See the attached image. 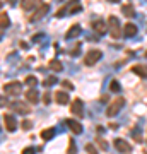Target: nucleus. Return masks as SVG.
<instances>
[{
  "label": "nucleus",
  "mask_w": 147,
  "mask_h": 154,
  "mask_svg": "<svg viewBox=\"0 0 147 154\" xmlns=\"http://www.w3.org/2000/svg\"><path fill=\"white\" fill-rule=\"evenodd\" d=\"M48 69H51L53 72H58V70H62L63 67H62V62H60V60L53 58V60H50V62H48Z\"/></svg>",
  "instance_id": "20"
},
{
  "label": "nucleus",
  "mask_w": 147,
  "mask_h": 154,
  "mask_svg": "<svg viewBox=\"0 0 147 154\" xmlns=\"http://www.w3.org/2000/svg\"><path fill=\"white\" fill-rule=\"evenodd\" d=\"M26 99L29 101V103H31V105H36V103L39 101V98H38V91H36V89H29V91L26 93Z\"/></svg>",
  "instance_id": "18"
},
{
  "label": "nucleus",
  "mask_w": 147,
  "mask_h": 154,
  "mask_svg": "<svg viewBox=\"0 0 147 154\" xmlns=\"http://www.w3.org/2000/svg\"><path fill=\"white\" fill-rule=\"evenodd\" d=\"M53 135H55V128H44L43 132H41V139L43 140H50Z\"/></svg>",
  "instance_id": "21"
},
{
  "label": "nucleus",
  "mask_w": 147,
  "mask_h": 154,
  "mask_svg": "<svg viewBox=\"0 0 147 154\" xmlns=\"http://www.w3.org/2000/svg\"><path fill=\"white\" fill-rule=\"evenodd\" d=\"M22 154H36V149H33V147H26L24 151H22Z\"/></svg>",
  "instance_id": "32"
},
{
  "label": "nucleus",
  "mask_w": 147,
  "mask_h": 154,
  "mask_svg": "<svg viewBox=\"0 0 147 154\" xmlns=\"http://www.w3.org/2000/svg\"><path fill=\"white\" fill-rule=\"evenodd\" d=\"M145 57H147V51H145Z\"/></svg>",
  "instance_id": "35"
},
{
  "label": "nucleus",
  "mask_w": 147,
  "mask_h": 154,
  "mask_svg": "<svg viewBox=\"0 0 147 154\" xmlns=\"http://www.w3.org/2000/svg\"><path fill=\"white\" fill-rule=\"evenodd\" d=\"M145 154H147V149H145Z\"/></svg>",
  "instance_id": "34"
},
{
  "label": "nucleus",
  "mask_w": 147,
  "mask_h": 154,
  "mask_svg": "<svg viewBox=\"0 0 147 154\" xmlns=\"http://www.w3.org/2000/svg\"><path fill=\"white\" fill-rule=\"evenodd\" d=\"M96 142H98V146H99V147H103V151H104V149H108V142H106L104 139L98 137V139H96Z\"/></svg>",
  "instance_id": "27"
},
{
  "label": "nucleus",
  "mask_w": 147,
  "mask_h": 154,
  "mask_svg": "<svg viewBox=\"0 0 147 154\" xmlns=\"http://www.w3.org/2000/svg\"><path fill=\"white\" fill-rule=\"evenodd\" d=\"M86 152H87V154H99L98 149L94 147L93 144H86Z\"/></svg>",
  "instance_id": "26"
},
{
  "label": "nucleus",
  "mask_w": 147,
  "mask_h": 154,
  "mask_svg": "<svg viewBox=\"0 0 147 154\" xmlns=\"http://www.w3.org/2000/svg\"><path fill=\"white\" fill-rule=\"evenodd\" d=\"M65 123L69 125V128H70L74 134H81L82 132V125L79 123V122H75V120H72V118H67L65 120Z\"/></svg>",
  "instance_id": "17"
},
{
  "label": "nucleus",
  "mask_w": 147,
  "mask_h": 154,
  "mask_svg": "<svg viewBox=\"0 0 147 154\" xmlns=\"http://www.w3.org/2000/svg\"><path fill=\"white\" fill-rule=\"evenodd\" d=\"M4 125H5V128L9 132H14L17 128V122L12 115H4Z\"/></svg>",
  "instance_id": "11"
},
{
  "label": "nucleus",
  "mask_w": 147,
  "mask_h": 154,
  "mask_svg": "<svg viewBox=\"0 0 147 154\" xmlns=\"http://www.w3.org/2000/svg\"><path fill=\"white\" fill-rule=\"evenodd\" d=\"M70 111H72V115H75V118H79V120L84 118V103H82V99L77 98L75 101H72Z\"/></svg>",
  "instance_id": "7"
},
{
  "label": "nucleus",
  "mask_w": 147,
  "mask_h": 154,
  "mask_svg": "<svg viewBox=\"0 0 147 154\" xmlns=\"http://www.w3.org/2000/svg\"><path fill=\"white\" fill-rule=\"evenodd\" d=\"M41 5V0H21V7L24 11H33L34 7Z\"/></svg>",
  "instance_id": "12"
},
{
  "label": "nucleus",
  "mask_w": 147,
  "mask_h": 154,
  "mask_svg": "<svg viewBox=\"0 0 147 154\" xmlns=\"http://www.w3.org/2000/svg\"><path fill=\"white\" fill-rule=\"evenodd\" d=\"M120 84L116 82V81H111L109 82V91H113V93H120Z\"/></svg>",
  "instance_id": "25"
},
{
  "label": "nucleus",
  "mask_w": 147,
  "mask_h": 154,
  "mask_svg": "<svg viewBox=\"0 0 147 154\" xmlns=\"http://www.w3.org/2000/svg\"><path fill=\"white\" fill-rule=\"evenodd\" d=\"M33 127V123H31V120H24L22 122V128H26V130H29Z\"/></svg>",
  "instance_id": "31"
},
{
  "label": "nucleus",
  "mask_w": 147,
  "mask_h": 154,
  "mask_svg": "<svg viewBox=\"0 0 147 154\" xmlns=\"http://www.w3.org/2000/svg\"><path fill=\"white\" fill-rule=\"evenodd\" d=\"M113 146H115V149H116V151H120V152H130V151H132L130 144L127 142V140H123V139H115Z\"/></svg>",
  "instance_id": "10"
},
{
  "label": "nucleus",
  "mask_w": 147,
  "mask_h": 154,
  "mask_svg": "<svg viewBox=\"0 0 147 154\" xmlns=\"http://www.w3.org/2000/svg\"><path fill=\"white\" fill-rule=\"evenodd\" d=\"M0 26H2V28H7V26H9V17H7V12H0Z\"/></svg>",
  "instance_id": "23"
},
{
  "label": "nucleus",
  "mask_w": 147,
  "mask_h": 154,
  "mask_svg": "<svg viewBox=\"0 0 147 154\" xmlns=\"http://www.w3.org/2000/svg\"><path fill=\"white\" fill-rule=\"evenodd\" d=\"M93 29H94V33L99 34V36H103V34H106L109 31V28L106 26V22L101 21V19H98V21L93 22Z\"/></svg>",
  "instance_id": "9"
},
{
  "label": "nucleus",
  "mask_w": 147,
  "mask_h": 154,
  "mask_svg": "<svg viewBox=\"0 0 147 154\" xmlns=\"http://www.w3.org/2000/svg\"><path fill=\"white\" fill-rule=\"evenodd\" d=\"M81 26H79V24H74V26H72L70 29H69V31H67V34H65V39H74V38H77V36H79V34H81Z\"/></svg>",
  "instance_id": "16"
},
{
  "label": "nucleus",
  "mask_w": 147,
  "mask_h": 154,
  "mask_svg": "<svg viewBox=\"0 0 147 154\" xmlns=\"http://www.w3.org/2000/svg\"><path fill=\"white\" fill-rule=\"evenodd\" d=\"M123 106H125V98L118 96V98H116L113 103L108 106V110H106V115H108V116H115L116 113H118V111L121 110V108H123Z\"/></svg>",
  "instance_id": "3"
},
{
  "label": "nucleus",
  "mask_w": 147,
  "mask_h": 154,
  "mask_svg": "<svg viewBox=\"0 0 147 154\" xmlns=\"http://www.w3.org/2000/svg\"><path fill=\"white\" fill-rule=\"evenodd\" d=\"M132 72H133V74H137L139 77H142V79H147V65L135 63V65L132 67Z\"/></svg>",
  "instance_id": "13"
},
{
  "label": "nucleus",
  "mask_w": 147,
  "mask_h": 154,
  "mask_svg": "<svg viewBox=\"0 0 147 154\" xmlns=\"http://www.w3.org/2000/svg\"><path fill=\"white\" fill-rule=\"evenodd\" d=\"M11 108L16 111V113H21V115H29V113H31V108H29L26 103H21V101L11 103Z\"/></svg>",
  "instance_id": "8"
},
{
  "label": "nucleus",
  "mask_w": 147,
  "mask_h": 154,
  "mask_svg": "<svg viewBox=\"0 0 147 154\" xmlns=\"http://www.w3.org/2000/svg\"><path fill=\"white\" fill-rule=\"evenodd\" d=\"M108 2H111V4H116V2H120V0H108Z\"/></svg>",
  "instance_id": "33"
},
{
  "label": "nucleus",
  "mask_w": 147,
  "mask_h": 154,
  "mask_svg": "<svg viewBox=\"0 0 147 154\" xmlns=\"http://www.w3.org/2000/svg\"><path fill=\"white\" fill-rule=\"evenodd\" d=\"M26 84H27V86H29L31 89H33V88H36V84H38V79H36L34 75H27V77H26Z\"/></svg>",
  "instance_id": "22"
},
{
  "label": "nucleus",
  "mask_w": 147,
  "mask_h": 154,
  "mask_svg": "<svg viewBox=\"0 0 147 154\" xmlns=\"http://www.w3.org/2000/svg\"><path fill=\"white\" fill-rule=\"evenodd\" d=\"M55 101H57L58 105H67V103L70 101V98H69V94H67L65 91H57V93H55Z\"/></svg>",
  "instance_id": "14"
},
{
  "label": "nucleus",
  "mask_w": 147,
  "mask_h": 154,
  "mask_svg": "<svg viewBox=\"0 0 147 154\" xmlns=\"http://www.w3.org/2000/svg\"><path fill=\"white\" fill-rule=\"evenodd\" d=\"M69 154H77V149H75V146H74V139L69 140Z\"/></svg>",
  "instance_id": "28"
},
{
  "label": "nucleus",
  "mask_w": 147,
  "mask_h": 154,
  "mask_svg": "<svg viewBox=\"0 0 147 154\" xmlns=\"http://www.w3.org/2000/svg\"><path fill=\"white\" fill-rule=\"evenodd\" d=\"M108 28H109V34H111L113 39H118L121 36V26H120L118 17H115V16L108 17Z\"/></svg>",
  "instance_id": "2"
},
{
  "label": "nucleus",
  "mask_w": 147,
  "mask_h": 154,
  "mask_svg": "<svg viewBox=\"0 0 147 154\" xmlns=\"http://www.w3.org/2000/svg\"><path fill=\"white\" fill-rule=\"evenodd\" d=\"M123 34H125L127 38L135 36V34H137V26L133 24V22H127L125 26H123Z\"/></svg>",
  "instance_id": "15"
},
{
  "label": "nucleus",
  "mask_w": 147,
  "mask_h": 154,
  "mask_svg": "<svg viewBox=\"0 0 147 154\" xmlns=\"http://www.w3.org/2000/svg\"><path fill=\"white\" fill-rule=\"evenodd\" d=\"M50 11V5L48 4H41V5L34 11V14H31L29 16V21L31 22H34V21H39V19H43L44 16H46V12Z\"/></svg>",
  "instance_id": "6"
},
{
  "label": "nucleus",
  "mask_w": 147,
  "mask_h": 154,
  "mask_svg": "<svg viewBox=\"0 0 147 154\" xmlns=\"http://www.w3.org/2000/svg\"><path fill=\"white\" fill-rule=\"evenodd\" d=\"M21 91H22V86L17 81H12V82L4 86V93L9 94V96H17V94H21Z\"/></svg>",
  "instance_id": "4"
},
{
  "label": "nucleus",
  "mask_w": 147,
  "mask_h": 154,
  "mask_svg": "<svg viewBox=\"0 0 147 154\" xmlns=\"http://www.w3.org/2000/svg\"><path fill=\"white\" fill-rule=\"evenodd\" d=\"M121 14L127 17H133L135 16V9H133V5H130V4H125V5H121Z\"/></svg>",
  "instance_id": "19"
},
{
  "label": "nucleus",
  "mask_w": 147,
  "mask_h": 154,
  "mask_svg": "<svg viewBox=\"0 0 147 154\" xmlns=\"http://www.w3.org/2000/svg\"><path fill=\"white\" fill-rule=\"evenodd\" d=\"M43 103H44V105H50V103H51V96H50V93H44L43 94Z\"/></svg>",
  "instance_id": "30"
},
{
  "label": "nucleus",
  "mask_w": 147,
  "mask_h": 154,
  "mask_svg": "<svg viewBox=\"0 0 147 154\" xmlns=\"http://www.w3.org/2000/svg\"><path fill=\"white\" fill-rule=\"evenodd\" d=\"M79 11H81L79 0H70V2H67L63 7L58 9V12L55 14V17H62V16H65V14H72V12H79Z\"/></svg>",
  "instance_id": "1"
},
{
  "label": "nucleus",
  "mask_w": 147,
  "mask_h": 154,
  "mask_svg": "<svg viewBox=\"0 0 147 154\" xmlns=\"http://www.w3.org/2000/svg\"><path fill=\"white\" fill-rule=\"evenodd\" d=\"M57 82H58V79L55 75H51V77H48L46 81H43V86L44 88H50V86H53V84H57Z\"/></svg>",
  "instance_id": "24"
},
{
  "label": "nucleus",
  "mask_w": 147,
  "mask_h": 154,
  "mask_svg": "<svg viewBox=\"0 0 147 154\" xmlns=\"http://www.w3.org/2000/svg\"><path fill=\"white\" fill-rule=\"evenodd\" d=\"M62 88L67 89V91H72V89H74V84L69 82V81H62Z\"/></svg>",
  "instance_id": "29"
},
{
  "label": "nucleus",
  "mask_w": 147,
  "mask_h": 154,
  "mask_svg": "<svg viewBox=\"0 0 147 154\" xmlns=\"http://www.w3.org/2000/svg\"><path fill=\"white\" fill-rule=\"evenodd\" d=\"M101 57H103V53H101L99 50H89L87 55H86V58H84V63H86L87 67H91V65H94Z\"/></svg>",
  "instance_id": "5"
}]
</instances>
